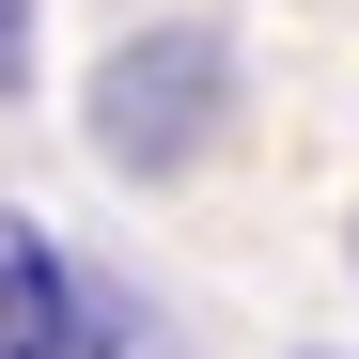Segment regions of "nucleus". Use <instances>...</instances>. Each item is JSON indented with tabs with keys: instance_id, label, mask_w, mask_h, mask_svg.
Masks as SVG:
<instances>
[{
	"instance_id": "obj_1",
	"label": "nucleus",
	"mask_w": 359,
	"mask_h": 359,
	"mask_svg": "<svg viewBox=\"0 0 359 359\" xmlns=\"http://www.w3.org/2000/svg\"><path fill=\"white\" fill-rule=\"evenodd\" d=\"M234 126H250V47H234L219 16H156V32H126V47L79 79V141L126 172V188L219 172Z\"/></svg>"
},
{
	"instance_id": "obj_2",
	"label": "nucleus",
	"mask_w": 359,
	"mask_h": 359,
	"mask_svg": "<svg viewBox=\"0 0 359 359\" xmlns=\"http://www.w3.org/2000/svg\"><path fill=\"white\" fill-rule=\"evenodd\" d=\"M0 359H79V250L0 203Z\"/></svg>"
},
{
	"instance_id": "obj_3",
	"label": "nucleus",
	"mask_w": 359,
	"mask_h": 359,
	"mask_svg": "<svg viewBox=\"0 0 359 359\" xmlns=\"http://www.w3.org/2000/svg\"><path fill=\"white\" fill-rule=\"evenodd\" d=\"M79 359H172L156 297H141V281H109V266H79Z\"/></svg>"
},
{
	"instance_id": "obj_4",
	"label": "nucleus",
	"mask_w": 359,
	"mask_h": 359,
	"mask_svg": "<svg viewBox=\"0 0 359 359\" xmlns=\"http://www.w3.org/2000/svg\"><path fill=\"white\" fill-rule=\"evenodd\" d=\"M32 47H47V16H32V0H0V94H32Z\"/></svg>"
},
{
	"instance_id": "obj_5",
	"label": "nucleus",
	"mask_w": 359,
	"mask_h": 359,
	"mask_svg": "<svg viewBox=\"0 0 359 359\" xmlns=\"http://www.w3.org/2000/svg\"><path fill=\"white\" fill-rule=\"evenodd\" d=\"M344 266H359V219H344Z\"/></svg>"
},
{
	"instance_id": "obj_6",
	"label": "nucleus",
	"mask_w": 359,
	"mask_h": 359,
	"mask_svg": "<svg viewBox=\"0 0 359 359\" xmlns=\"http://www.w3.org/2000/svg\"><path fill=\"white\" fill-rule=\"evenodd\" d=\"M297 359H328V344H297Z\"/></svg>"
}]
</instances>
